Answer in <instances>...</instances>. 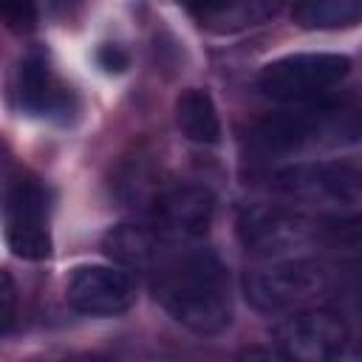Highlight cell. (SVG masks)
<instances>
[{
	"mask_svg": "<svg viewBox=\"0 0 362 362\" xmlns=\"http://www.w3.org/2000/svg\"><path fill=\"white\" fill-rule=\"evenodd\" d=\"M150 288L158 305L187 331L218 337L232 325V280L223 260L204 246L167 252L150 269Z\"/></svg>",
	"mask_w": 362,
	"mask_h": 362,
	"instance_id": "obj_1",
	"label": "cell"
},
{
	"mask_svg": "<svg viewBox=\"0 0 362 362\" xmlns=\"http://www.w3.org/2000/svg\"><path fill=\"white\" fill-rule=\"evenodd\" d=\"M362 139V113L348 105L305 102L260 119L249 133V147L260 158L303 156L345 147Z\"/></svg>",
	"mask_w": 362,
	"mask_h": 362,
	"instance_id": "obj_2",
	"label": "cell"
},
{
	"mask_svg": "<svg viewBox=\"0 0 362 362\" xmlns=\"http://www.w3.org/2000/svg\"><path fill=\"white\" fill-rule=\"evenodd\" d=\"M328 272L308 257H272L255 266L243 277V294L252 308L263 314H288L305 305H317L328 294Z\"/></svg>",
	"mask_w": 362,
	"mask_h": 362,
	"instance_id": "obj_3",
	"label": "cell"
},
{
	"mask_svg": "<svg viewBox=\"0 0 362 362\" xmlns=\"http://www.w3.org/2000/svg\"><path fill=\"white\" fill-rule=\"evenodd\" d=\"M351 74V59L334 51H303L272 59L257 74V90L283 105L325 99Z\"/></svg>",
	"mask_w": 362,
	"mask_h": 362,
	"instance_id": "obj_4",
	"label": "cell"
},
{
	"mask_svg": "<svg viewBox=\"0 0 362 362\" xmlns=\"http://www.w3.org/2000/svg\"><path fill=\"white\" fill-rule=\"evenodd\" d=\"M320 232L322 223L283 204H249L238 215V238L246 252L269 260L305 249Z\"/></svg>",
	"mask_w": 362,
	"mask_h": 362,
	"instance_id": "obj_5",
	"label": "cell"
},
{
	"mask_svg": "<svg viewBox=\"0 0 362 362\" xmlns=\"http://www.w3.org/2000/svg\"><path fill=\"white\" fill-rule=\"evenodd\" d=\"M274 189L294 204L348 206L362 198V167L351 161H303L274 175Z\"/></svg>",
	"mask_w": 362,
	"mask_h": 362,
	"instance_id": "obj_6",
	"label": "cell"
},
{
	"mask_svg": "<svg viewBox=\"0 0 362 362\" xmlns=\"http://www.w3.org/2000/svg\"><path fill=\"white\" fill-rule=\"evenodd\" d=\"M274 342L288 359H337L351 345V328L342 314L317 303L283 314V320L274 325Z\"/></svg>",
	"mask_w": 362,
	"mask_h": 362,
	"instance_id": "obj_7",
	"label": "cell"
},
{
	"mask_svg": "<svg viewBox=\"0 0 362 362\" xmlns=\"http://www.w3.org/2000/svg\"><path fill=\"white\" fill-rule=\"evenodd\" d=\"M215 218V198L206 187L198 184H178L150 204L147 223L158 235L167 249H181L198 243Z\"/></svg>",
	"mask_w": 362,
	"mask_h": 362,
	"instance_id": "obj_8",
	"label": "cell"
},
{
	"mask_svg": "<svg viewBox=\"0 0 362 362\" xmlns=\"http://www.w3.org/2000/svg\"><path fill=\"white\" fill-rule=\"evenodd\" d=\"M6 240L20 260H45L51 255L48 229V192L31 178L20 175L6 189Z\"/></svg>",
	"mask_w": 362,
	"mask_h": 362,
	"instance_id": "obj_9",
	"label": "cell"
},
{
	"mask_svg": "<svg viewBox=\"0 0 362 362\" xmlns=\"http://www.w3.org/2000/svg\"><path fill=\"white\" fill-rule=\"evenodd\" d=\"M65 300L88 317H119L136 303L133 277L119 266H76L65 283Z\"/></svg>",
	"mask_w": 362,
	"mask_h": 362,
	"instance_id": "obj_10",
	"label": "cell"
},
{
	"mask_svg": "<svg viewBox=\"0 0 362 362\" xmlns=\"http://www.w3.org/2000/svg\"><path fill=\"white\" fill-rule=\"evenodd\" d=\"M17 102L20 110L40 119H65L74 107L71 88L54 74L42 51H28L17 68Z\"/></svg>",
	"mask_w": 362,
	"mask_h": 362,
	"instance_id": "obj_11",
	"label": "cell"
},
{
	"mask_svg": "<svg viewBox=\"0 0 362 362\" xmlns=\"http://www.w3.org/2000/svg\"><path fill=\"white\" fill-rule=\"evenodd\" d=\"M283 0H184L195 23L212 34H238L277 14Z\"/></svg>",
	"mask_w": 362,
	"mask_h": 362,
	"instance_id": "obj_12",
	"label": "cell"
},
{
	"mask_svg": "<svg viewBox=\"0 0 362 362\" xmlns=\"http://www.w3.org/2000/svg\"><path fill=\"white\" fill-rule=\"evenodd\" d=\"M102 249H105V255H107L110 260H116L119 266H127V269H147V272H150L167 252H173V249H167V246L158 240V235L150 229L147 221L113 226V229L105 235Z\"/></svg>",
	"mask_w": 362,
	"mask_h": 362,
	"instance_id": "obj_13",
	"label": "cell"
},
{
	"mask_svg": "<svg viewBox=\"0 0 362 362\" xmlns=\"http://www.w3.org/2000/svg\"><path fill=\"white\" fill-rule=\"evenodd\" d=\"M175 124L181 136L192 144H218L221 119L212 96L204 88H187L175 99Z\"/></svg>",
	"mask_w": 362,
	"mask_h": 362,
	"instance_id": "obj_14",
	"label": "cell"
},
{
	"mask_svg": "<svg viewBox=\"0 0 362 362\" xmlns=\"http://www.w3.org/2000/svg\"><path fill=\"white\" fill-rule=\"evenodd\" d=\"M291 17L303 31H345L362 23V0H294Z\"/></svg>",
	"mask_w": 362,
	"mask_h": 362,
	"instance_id": "obj_15",
	"label": "cell"
},
{
	"mask_svg": "<svg viewBox=\"0 0 362 362\" xmlns=\"http://www.w3.org/2000/svg\"><path fill=\"white\" fill-rule=\"evenodd\" d=\"M322 238L337 249H362V215L328 218L322 223Z\"/></svg>",
	"mask_w": 362,
	"mask_h": 362,
	"instance_id": "obj_16",
	"label": "cell"
},
{
	"mask_svg": "<svg viewBox=\"0 0 362 362\" xmlns=\"http://www.w3.org/2000/svg\"><path fill=\"white\" fill-rule=\"evenodd\" d=\"M3 17L11 31L25 34L37 23V3L34 0H3Z\"/></svg>",
	"mask_w": 362,
	"mask_h": 362,
	"instance_id": "obj_17",
	"label": "cell"
},
{
	"mask_svg": "<svg viewBox=\"0 0 362 362\" xmlns=\"http://www.w3.org/2000/svg\"><path fill=\"white\" fill-rule=\"evenodd\" d=\"M0 322H3V334L11 331L14 325V280L8 272H3V288H0Z\"/></svg>",
	"mask_w": 362,
	"mask_h": 362,
	"instance_id": "obj_18",
	"label": "cell"
}]
</instances>
